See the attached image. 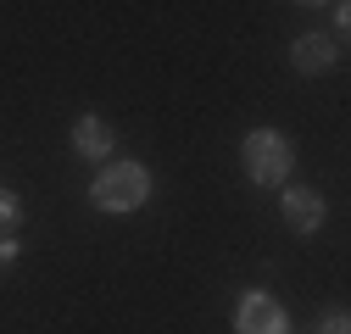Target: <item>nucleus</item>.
<instances>
[{
  "mask_svg": "<svg viewBox=\"0 0 351 334\" xmlns=\"http://www.w3.org/2000/svg\"><path fill=\"white\" fill-rule=\"evenodd\" d=\"M73 151H84V156H106L112 151V129L101 117H78L73 123Z\"/></svg>",
  "mask_w": 351,
  "mask_h": 334,
  "instance_id": "5",
  "label": "nucleus"
},
{
  "mask_svg": "<svg viewBox=\"0 0 351 334\" xmlns=\"http://www.w3.org/2000/svg\"><path fill=\"white\" fill-rule=\"evenodd\" d=\"M329 62H335V45H329V39H318V34L295 39V67H301V73H324Z\"/></svg>",
  "mask_w": 351,
  "mask_h": 334,
  "instance_id": "6",
  "label": "nucleus"
},
{
  "mask_svg": "<svg viewBox=\"0 0 351 334\" xmlns=\"http://www.w3.org/2000/svg\"><path fill=\"white\" fill-rule=\"evenodd\" d=\"M145 195H151V173L140 162H117L95 179V206H106V212H134V206H145Z\"/></svg>",
  "mask_w": 351,
  "mask_h": 334,
  "instance_id": "1",
  "label": "nucleus"
},
{
  "mask_svg": "<svg viewBox=\"0 0 351 334\" xmlns=\"http://www.w3.org/2000/svg\"><path fill=\"white\" fill-rule=\"evenodd\" d=\"M17 218H23V206H17V195H12L6 184H0V234H6V229H17Z\"/></svg>",
  "mask_w": 351,
  "mask_h": 334,
  "instance_id": "7",
  "label": "nucleus"
},
{
  "mask_svg": "<svg viewBox=\"0 0 351 334\" xmlns=\"http://www.w3.org/2000/svg\"><path fill=\"white\" fill-rule=\"evenodd\" d=\"M245 173L256 184H285L290 179V140L274 134V129H256L245 140Z\"/></svg>",
  "mask_w": 351,
  "mask_h": 334,
  "instance_id": "2",
  "label": "nucleus"
},
{
  "mask_svg": "<svg viewBox=\"0 0 351 334\" xmlns=\"http://www.w3.org/2000/svg\"><path fill=\"white\" fill-rule=\"evenodd\" d=\"M285 223H290L295 234H318V223H324V195H318V190H290V195H285Z\"/></svg>",
  "mask_w": 351,
  "mask_h": 334,
  "instance_id": "4",
  "label": "nucleus"
},
{
  "mask_svg": "<svg viewBox=\"0 0 351 334\" xmlns=\"http://www.w3.org/2000/svg\"><path fill=\"white\" fill-rule=\"evenodd\" d=\"M240 334H290L285 307L274 296H245L240 301Z\"/></svg>",
  "mask_w": 351,
  "mask_h": 334,
  "instance_id": "3",
  "label": "nucleus"
},
{
  "mask_svg": "<svg viewBox=\"0 0 351 334\" xmlns=\"http://www.w3.org/2000/svg\"><path fill=\"white\" fill-rule=\"evenodd\" d=\"M324 334H346V312H335V318L324 323Z\"/></svg>",
  "mask_w": 351,
  "mask_h": 334,
  "instance_id": "8",
  "label": "nucleus"
}]
</instances>
